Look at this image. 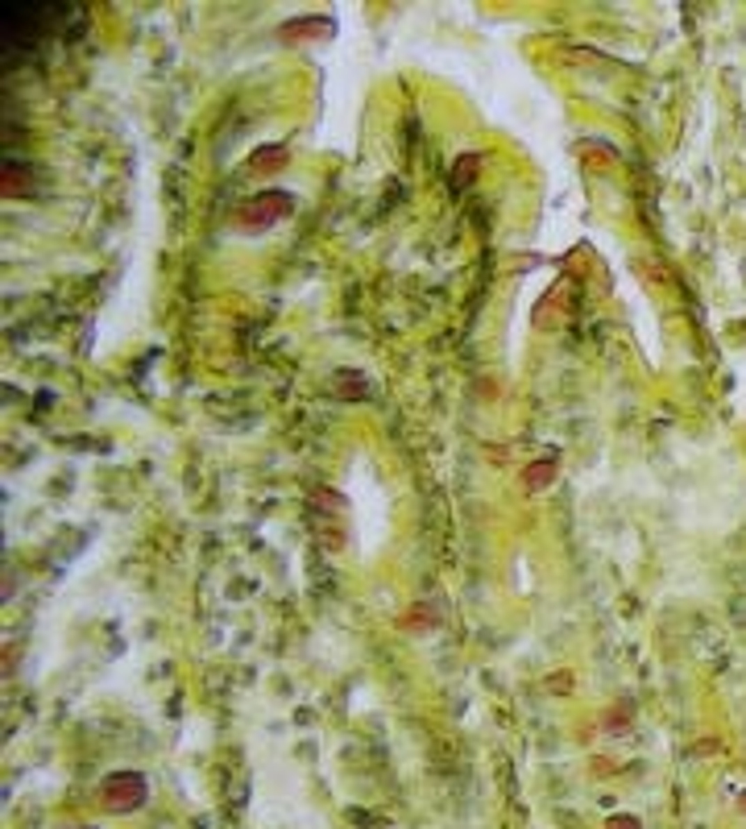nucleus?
Wrapping results in <instances>:
<instances>
[{"mask_svg": "<svg viewBox=\"0 0 746 829\" xmlns=\"http://www.w3.org/2000/svg\"><path fill=\"white\" fill-rule=\"evenodd\" d=\"M609 829H639L635 821H626V817H618V821H609Z\"/></svg>", "mask_w": 746, "mask_h": 829, "instance_id": "obj_9", "label": "nucleus"}, {"mask_svg": "<svg viewBox=\"0 0 746 829\" xmlns=\"http://www.w3.org/2000/svg\"><path fill=\"white\" fill-rule=\"evenodd\" d=\"M4 195H29V174L21 166H4Z\"/></svg>", "mask_w": 746, "mask_h": 829, "instance_id": "obj_5", "label": "nucleus"}, {"mask_svg": "<svg viewBox=\"0 0 746 829\" xmlns=\"http://www.w3.org/2000/svg\"><path fill=\"white\" fill-rule=\"evenodd\" d=\"M469 174H477V154H465L460 162H456V187H469Z\"/></svg>", "mask_w": 746, "mask_h": 829, "instance_id": "obj_7", "label": "nucleus"}, {"mask_svg": "<svg viewBox=\"0 0 746 829\" xmlns=\"http://www.w3.org/2000/svg\"><path fill=\"white\" fill-rule=\"evenodd\" d=\"M552 481H556V460H552V456H547V460H535V465H527V469H522V486H527L531 494H535V490H547Z\"/></svg>", "mask_w": 746, "mask_h": 829, "instance_id": "obj_4", "label": "nucleus"}, {"mask_svg": "<svg viewBox=\"0 0 746 829\" xmlns=\"http://www.w3.org/2000/svg\"><path fill=\"white\" fill-rule=\"evenodd\" d=\"M270 166H286V150H278V154H270V150H265V154H257V158H253V170H270Z\"/></svg>", "mask_w": 746, "mask_h": 829, "instance_id": "obj_8", "label": "nucleus"}, {"mask_svg": "<svg viewBox=\"0 0 746 829\" xmlns=\"http://www.w3.org/2000/svg\"><path fill=\"white\" fill-rule=\"evenodd\" d=\"M290 212H295V195H286V191H261V195H253L245 208H241L237 228L241 233H265V228L282 224Z\"/></svg>", "mask_w": 746, "mask_h": 829, "instance_id": "obj_1", "label": "nucleus"}, {"mask_svg": "<svg viewBox=\"0 0 746 829\" xmlns=\"http://www.w3.org/2000/svg\"><path fill=\"white\" fill-rule=\"evenodd\" d=\"M146 800V775H137V771H116V775H108V784H104V805L112 809V813H129L133 805H141Z\"/></svg>", "mask_w": 746, "mask_h": 829, "instance_id": "obj_2", "label": "nucleus"}, {"mask_svg": "<svg viewBox=\"0 0 746 829\" xmlns=\"http://www.w3.org/2000/svg\"><path fill=\"white\" fill-rule=\"evenodd\" d=\"M435 622H440V614H431V605H414L411 614L403 618L407 630H427V626H435Z\"/></svg>", "mask_w": 746, "mask_h": 829, "instance_id": "obj_6", "label": "nucleus"}, {"mask_svg": "<svg viewBox=\"0 0 746 829\" xmlns=\"http://www.w3.org/2000/svg\"><path fill=\"white\" fill-rule=\"evenodd\" d=\"M336 33L332 17H295L282 25V42H328Z\"/></svg>", "mask_w": 746, "mask_h": 829, "instance_id": "obj_3", "label": "nucleus"}, {"mask_svg": "<svg viewBox=\"0 0 746 829\" xmlns=\"http://www.w3.org/2000/svg\"><path fill=\"white\" fill-rule=\"evenodd\" d=\"M743 809H746V792H743Z\"/></svg>", "mask_w": 746, "mask_h": 829, "instance_id": "obj_10", "label": "nucleus"}]
</instances>
